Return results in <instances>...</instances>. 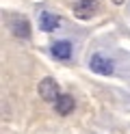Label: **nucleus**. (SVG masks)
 Returning a JSON list of instances; mask_svg holds the SVG:
<instances>
[{
	"label": "nucleus",
	"instance_id": "nucleus-5",
	"mask_svg": "<svg viewBox=\"0 0 130 134\" xmlns=\"http://www.w3.org/2000/svg\"><path fill=\"white\" fill-rule=\"evenodd\" d=\"M72 50L74 46L69 43L67 39H61V41H54V43L50 46V52L54 58H59V61H69L72 58Z\"/></svg>",
	"mask_w": 130,
	"mask_h": 134
},
{
	"label": "nucleus",
	"instance_id": "nucleus-7",
	"mask_svg": "<svg viewBox=\"0 0 130 134\" xmlns=\"http://www.w3.org/2000/svg\"><path fill=\"white\" fill-rule=\"evenodd\" d=\"M74 106H76V102H74L72 95H61L56 102H54V110L59 115H69V113L74 110Z\"/></svg>",
	"mask_w": 130,
	"mask_h": 134
},
{
	"label": "nucleus",
	"instance_id": "nucleus-2",
	"mask_svg": "<svg viewBox=\"0 0 130 134\" xmlns=\"http://www.w3.org/2000/svg\"><path fill=\"white\" fill-rule=\"evenodd\" d=\"M39 97L43 99V102H56V99L61 97V89H59V82L54 78H43L39 82Z\"/></svg>",
	"mask_w": 130,
	"mask_h": 134
},
{
	"label": "nucleus",
	"instance_id": "nucleus-3",
	"mask_svg": "<svg viewBox=\"0 0 130 134\" xmlns=\"http://www.w3.org/2000/svg\"><path fill=\"white\" fill-rule=\"evenodd\" d=\"M7 24H9V28H11V32L15 37H20V39H28L30 37V24H28L26 18L11 15V18H7Z\"/></svg>",
	"mask_w": 130,
	"mask_h": 134
},
{
	"label": "nucleus",
	"instance_id": "nucleus-1",
	"mask_svg": "<svg viewBox=\"0 0 130 134\" xmlns=\"http://www.w3.org/2000/svg\"><path fill=\"white\" fill-rule=\"evenodd\" d=\"M89 69L93 74H98V76H111V74L115 71V63H113L111 56L102 54V52H95L89 58Z\"/></svg>",
	"mask_w": 130,
	"mask_h": 134
},
{
	"label": "nucleus",
	"instance_id": "nucleus-6",
	"mask_svg": "<svg viewBox=\"0 0 130 134\" xmlns=\"http://www.w3.org/2000/svg\"><path fill=\"white\" fill-rule=\"evenodd\" d=\"M61 26V18L56 13H50V11H41L39 13V28L43 32H52Z\"/></svg>",
	"mask_w": 130,
	"mask_h": 134
},
{
	"label": "nucleus",
	"instance_id": "nucleus-4",
	"mask_svg": "<svg viewBox=\"0 0 130 134\" xmlns=\"http://www.w3.org/2000/svg\"><path fill=\"white\" fill-rule=\"evenodd\" d=\"M98 9V0H76L74 2V15L80 20H89Z\"/></svg>",
	"mask_w": 130,
	"mask_h": 134
},
{
	"label": "nucleus",
	"instance_id": "nucleus-8",
	"mask_svg": "<svg viewBox=\"0 0 130 134\" xmlns=\"http://www.w3.org/2000/svg\"><path fill=\"white\" fill-rule=\"evenodd\" d=\"M113 2H115V4H121V2H126V0H113Z\"/></svg>",
	"mask_w": 130,
	"mask_h": 134
}]
</instances>
